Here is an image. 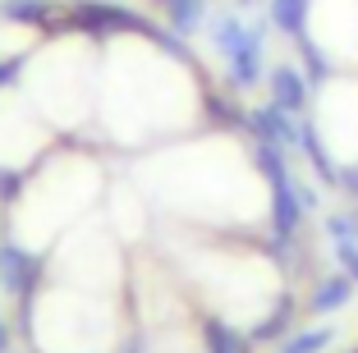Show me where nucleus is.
<instances>
[{
	"instance_id": "obj_1",
	"label": "nucleus",
	"mask_w": 358,
	"mask_h": 353,
	"mask_svg": "<svg viewBox=\"0 0 358 353\" xmlns=\"http://www.w3.org/2000/svg\"><path fill=\"white\" fill-rule=\"evenodd\" d=\"M211 37H216V46L225 55V69H230L234 87L262 83V28H243L239 19H216Z\"/></svg>"
},
{
	"instance_id": "obj_2",
	"label": "nucleus",
	"mask_w": 358,
	"mask_h": 353,
	"mask_svg": "<svg viewBox=\"0 0 358 353\" xmlns=\"http://www.w3.org/2000/svg\"><path fill=\"white\" fill-rule=\"evenodd\" d=\"M69 23L83 32H148L152 23L124 5H106V0H78L69 10Z\"/></svg>"
},
{
	"instance_id": "obj_3",
	"label": "nucleus",
	"mask_w": 358,
	"mask_h": 353,
	"mask_svg": "<svg viewBox=\"0 0 358 353\" xmlns=\"http://www.w3.org/2000/svg\"><path fill=\"white\" fill-rule=\"evenodd\" d=\"M37 275H42V261L32 257V252H23V248H14V243H5L0 248V284L10 294H32L37 289Z\"/></svg>"
},
{
	"instance_id": "obj_4",
	"label": "nucleus",
	"mask_w": 358,
	"mask_h": 353,
	"mask_svg": "<svg viewBox=\"0 0 358 353\" xmlns=\"http://www.w3.org/2000/svg\"><path fill=\"white\" fill-rule=\"evenodd\" d=\"M308 78L299 73V64H280V69H271V106L285 115H299L308 106Z\"/></svg>"
},
{
	"instance_id": "obj_5",
	"label": "nucleus",
	"mask_w": 358,
	"mask_h": 353,
	"mask_svg": "<svg viewBox=\"0 0 358 353\" xmlns=\"http://www.w3.org/2000/svg\"><path fill=\"white\" fill-rule=\"evenodd\" d=\"M248 124H253L257 143H275V147H299V124H294V115L275 110L271 101H266L262 110H253V115H248Z\"/></svg>"
},
{
	"instance_id": "obj_6",
	"label": "nucleus",
	"mask_w": 358,
	"mask_h": 353,
	"mask_svg": "<svg viewBox=\"0 0 358 353\" xmlns=\"http://www.w3.org/2000/svg\"><path fill=\"white\" fill-rule=\"evenodd\" d=\"M299 225H303V202H299V188L294 184L271 188V229H275V243L294 239Z\"/></svg>"
},
{
	"instance_id": "obj_7",
	"label": "nucleus",
	"mask_w": 358,
	"mask_h": 353,
	"mask_svg": "<svg viewBox=\"0 0 358 353\" xmlns=\"http://www.w3.org/2000/svg\"><path fill=\"white\" fill-rule=\"evenodd\" d=\"M349 298H354V275L336 271V275H327V280L317 284V294H313V312H336V308H345Z\"/></svg>"
},
{
	"instance_id": "obj_8",
	"label": "nucleus",
	"mask_w": 358,
	"mask_h": 353,
	"mask_svg": "<svg viewBox=\"0 0 358 353\" xmlns=\"http://www.w3.org/2000/svg\"><path fill=\"white\" fill-rule=\"evenodd\" d=\"M271 23L285 37H308V0H271Z\"/></svg>"
},
{
	"instance_id": "obj_9",
	"label": "nucleus",
	"mask_w": 358,
	"mask_h": 353,
	"mask_svg": "<svg viewBox=\"0 0 358 353\" xmlns=\"http://www.w3.org/2000/svg\"><path fill=\"white\" fill-rule=\"evenodd\" d=\"M202 340H207V353H248V335H239L230 322H207L202 326Z\"/></svg>"
},
{
	"instance_id": "obj_10",
	"label": "nucleus",
	"mask_w": 358,
	"mask_h": 353,
	"mask_svg": "<svg viewBox=\"0 0 358 353\" xmlns=\"http://www.w3.org/2000/svg\"><path fill=\"white\" fill-rule=\"evenodd\" d=\"M166 14H170V28L175 32H193V28H202L207 0H166Z\"/></svg>"
},
{
	"instance_id": "obj_11",
	"label": "nucleus",
	"mask_w": 358,
	"mask_h": 353,
	"mask_svg": "<svg viewBox=\"0 0 358 353\" xmlns=\"http://www.w3.org/2000/svg\"><path fill=\"white\" fill-rule=\"evenodd\" d=\"M289 317H294V312H289V303H280L266 322H257L253 331H248V340H253V344H266V340H275V335H285V331H289Z\"/></svg>"
},
{
	"instance_id": "obj_12",
	"label": "nucleus",
	"mask_w": 358,
	"mask_h": 353,
	"mask_svg": "<svg viewBox=\"0 0 358 353\" xmlns=\"http://www.w3.org/2000/svg\"><path fill=\"white\" fill-rule=\"evenodd\" d=\"M5 14H10V19H23V23H46L51 19V10H46L42 0H10Z\"/></svg>"
},
{
	"instance_id": "obj_13",
	"label": "nucleus",
	"mask_w": 358,
	"mask_h": 353,
	"mask_svg": "<svg viewBox=\"0 0 358 353\" xmlns=\"http://www.w3.org/2000/svg\"><path fill=\"white\" fill-rule=\"evenodd\" d=\"M331 344V331H303V335H294V340L285 344L280 353H322Z\"/></svg>"
},
{
	"instance_id": "obj_14",
	"label": "nucleus",
	"mask_w": 358,
	"mask_h": 353,
	"mask_svg": "<svg viewBox=\"0 0 358 353\" xmlns=\"http://www.w3.org/2000/svg\"><path fill=\"white\" fill-rule=\"evenodd\" d=\"M327 234L331 239H358V216H345V211H331L327 216Z\"/></svg>"
},
{
	"instance_id": "obj_15",
	"label": "nucleus",
	"mask_w": 358,
	"mask_h": 353,
	"mask_svg": "<svg viewBox=\"0 0 358 353\" xmlns=\"http://www.w3.org/2000/svg\"><path fill=\"white\" fill-rule=\"evenodd\" d=\"M336 261H340V271L354 275V284H358V239H340L336 243Z\"/></svg>"
},
{
	"instance_id": "obj_16",
	"label": "nucleus",
	"mask_w": 358,
	"mask_h": 353,
	"mask_svg": "<svg viewBox=\"0 0 358 353\" xmlns=\"http://www.w3.org/2000/svg\"><path fill=\"white\" fill-rule=\"evenodd\" d=\"M23 184V175H14V170H0V198H14Z\"/></svg>"
},
{
	"instance_id": "obj_17",
	"label": "nucleus",
	"mask_w": 358,
	"mask_h": 353,
	"mask_svg": "<svg viewBox=\"0 0 358 353\" xmlns=\"http://www.w3.org/2000/svg\"><path fill=\"white\" fill-rule=\"evenodd\" d=\"M5 349H10V326L0 322V353H5Z\"/></svg>"
},
{
	"instance_id": "obj_18",
	"label": "nucleus",
	"mask_w": 358,
	"mask_h": 353,
	"mask_svg": "<svg viewBox=\"0 0 358 353\" xmlns=\"http://www.w3.org/2000/svg\"><path fill=\"white\" fill-rule=\"evenodd\" d=\"M239 5H253V0H239Z\"/></svg>"
}]
</instances>
